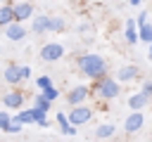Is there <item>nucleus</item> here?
I'll list each match as a JSON object with an SVG mask.
<instances>
[{
	"instance_id": "nucleus-26",
	"label": "nucleus",
	"mask_w": 152,
	"mask_h": 142,
	"mask_svg": "<svg viewBox=\"0 0 152 142\" xmlns=\"http://www.w3.org/2000/svg\"><path fill=\"white\" fill-rule=\"evenodd\" d=\"M140 92L150 97V95H152V80H145V83H142V90H140Z\"/></svg>"
},
{
	"instance_id": "nucleus-12",
	"label": "nucleus",
	"mask_w": 152,
	"mask_h": 142,
	"mask_svg": "<svg viewBox=\"0 0 152 142\" xmlns=\"http://www.w3.org/2000/svg\"><path fill=\"white\" fill-rule=\"evenodd\" d=\"M5 80H7L10 85H17V83H21L19 64H7V69H5Z\"/></svg>"
},
{
	"instance_id": "nucleus-17",
	"label": "nucleus",
	"mask_w": 152,
	"mask_h": 142,
	"mask_svg": "<svg viewBox=\"0 0 152 142\" xmlns=\"http://www.w3.org/2000/svg\"><path fill=\"white\" fill-rule=\"evenodd\" d=\"M12 123H19V125H24V123H33V109H21V111L12 118Z\"/></svg>"
},
{
	"instance_id": "nucleus-22",
	"label": "nucleus",
	"mask_w": 152,
	"mask_h": 142,
	"mask_svg": "<svg viewBox=\"0 0 152 142\" xmlns=\"http://www.w3.org/2000/svg\"><path fill=\"white\" fill-rule=\"evenodd\" d=\"M36 85H38V92H45L48 88H52V80H50V76H38Z\"/></svg>"
},
{
	"instance_id": "nucleus-9",
	"label": "nucleus",
	"mask_w": 152,
	"mask_h": 142,
	"mask_svg": "<svg viewBox=\"0 0 152 142\" xmlns=\"http://www.w3.org/2000/svg\"><path fill=\"white\" fill-rule=\"evenodd\" d=\"M147 104H150V97L142 95V92H135V95L128 97V106H131V111H140V109L147 106Z\"/></svg>"
},
{
	"instance_id": "nucleus-19",
	"label": "nucleus",
	"mask_w": 152,
	"mask_h": 142,
	"mask_svg": "<svg viewBox=\"0 0 152 142\" xmlns=\"http://www.w3.org/2000/svg\"><path fill=\"white\" fill-rule=\"evenodd\" d=\"M33 33H45L48 31V17H43V14H38L36 19H33Z\"/></svg>"
},
{
	"instance_id": "nucleus-32",
	"label": "nucleus",
	"mask_w": 152,
	"mask_h": 142,
	"mask_svg": "<svg viewBox=\"0 0 152 142\" xmlns=\"http://www.w3.org/2000/svg\"><path fill=\"white\" fill-rule=\"evenodd\" d=\"M150 57H152V54H150Z\"/></svg>"
},
{
	"instance_id": "nucleus-10",
	"label": "nucleus",
	"mask_w": 152,
	"mask_h": 142,
	"mask_svg": "<svg viewBox=\"0 0 152 142\" xmlns=\"http://www.w3.org/2000/svg\"><path fill=\"white\" fill-rule=\"evenodd\" d=\"M135 76H138V66H133V64H128V66H121V69L116 71V80H119V83L133 80Z\"/></svg>"
},
{
	"instance_id": "nucleus-21",
	"label": "nucleus",
	"mask_w": 152,
	"mask_h": 142,
	"mask_svg": "<svg viewBox=\"0 0 152 142\" xmlns=\"http://www.w3.org/2000/svg\"><path fill=\"white\" fill-rule=\"evenodd\" d=\"M33 109H38V111L48 114V109H50V102H48V99H45V97L38 92V95H36V106H33Z\"/></svg>"
},
{
	"instance_id": "nucleus-6",
	"label": "nucleus",
	"mask_w": 152,
	"mask_h": 142,
	"mask_svg": "<svg viewBox=\"0 0 152 142\" xmlns=\"http://www.w3.org/2000/svg\"><path fill=\"white\" fill-rule=\"evenodd\" d=\"M88 92H90V90H88L86 85H76V88H71V90H69L66 102H69L71 106H81V104L88 99Z\"/></svg>"
},
{
	"instance_id": "nucleus-25",
	"label": "nucleus",
	"mask_w": 152,
	"mask_h": 142,
	"mask_svg": "<svg viewBox=\"0 0 152 142\" xmlns=\"http://www.w3.org/2000/svg\"><path fill=\"white\" fill-rule=\"evenodd\" d=\"M142 24H147V12L142 9L140 14H138V19H135V26H142Z\"/></svg>"
},
{
	"instance_id": "nucleus-29",
	"label": "nucleus",
	"mask_w": 152,
	"mask_h": 142,
	"mask_svg": "<svg viewBox=\"0 0 152 142\" xmlns=\"http://www.w3.org/2000/svg\"><path fill=\"white\" fill-rule=\"evenodd\" d=\"M128 2H131V7H138L140 5V0H128Z\"/></svg>"
},
{
	"instance_id": "nucleus-28",
	"label": "nucleus",
	"mask_w": 152,
	"mask_h": 142,
	"mask_svg": "<svg viewBox=\"0 0 152 142\" xmlns=\"http://www.w3.org/2000/svg\"><path fill=\"white\" fill-rule=\"evenodd\" d=\"M19 73H21V80H26V78L31 76V69H28V66H19Z\"/></svg>"
},
{
	"instance_id": "nucleus-4",
	"label": "nucleus",
	"mask_w": 152,
	"mask_h": 142,
	"mask_svg": "<svg viewBox=\"0 0 152 142\" xmlns=\"http://www.w3.org/2000/svg\"><path fill=\"white\" fill-rule=\"evenodd\" d=\"M64 54V45L62 43H45L40 47V59L43 62H57Z\"/></svg>"
},
{
	"instance_id": "nucleus-1",
	"label": "nucleus",
	"mask_w": 152,
	"mask_h": 142,
	"mask_svg": "<svg viewBox=\"0 0 152 142\" xmlns=\"http://www.w3.org/2000/svg\"><path fill=\"white\" fill-rule=\"evenodd\" d=\"M76 64H78L81 73L88 76L90 80H100V78L107 76V64H104V59L100 54H81L76 59Z\"/></svg>"
},
{
	"instance_id": "nucleus-13",
	"label": "nucleus",
	"mask_w": 152,
	"mask_h": 142,
	"mask_svg": "<svg viewBox=\"0 0 152 142\" xmlns=\"http://www.w3.org/2000/svg\"><path fill=\"white\" fill-rule=\"evenodd\" d=\"M57 125H59L62 135H76V128H74V125H69L66 114H62V111H57Z\"/></svg>"
},
{
	"instance_id": "nucleus-31",
	"label": "nucleus",
	"mask_w": 152,
	"mask_h": 142,
	"mask_svg": "<svg viewBox=\"0 0 152 142\" xmlns=\"http://www.w3.org/2000/svg\"><path fill=\"white\" fill-rule=\"evenodd\" d=\"M150 54H152V43H150Z\"/></svg>"
},
{
	"instance_id": "nucleus-30",
	"label": "nucleus",
	"mask_w": 152,
	"mask_h": 142,
	"mask_svg": "<svg viewBox=\"0 0 152 142\" xmlns=\"http://www.w3.org/2000/svg\"><path fill=\"white\" fill-rule=\"evenodd\" d=\"M0 2H2V5H7V0H0Z\"/></svg>"
},
{
	"instance_id": "nucleus-27",
	"label": "nucleus",
	"mask_w": 152,
	"mask_h": 142,
	"mask_svg": "<svg viewBox=\"0 0 152 142\" xmlns=\"http://www.w3.org/2000/svg\"><path fill=\"white\" fill-rule=\"evenodd\" d=\"M5 133H12V135H14V133H21V125H19V123H10Z\"/></svg>"
},
{
	"instance_id": "nucleus-16",
	"label": "nucleus",
	"mask_w": 152,
	"mask_h": 142,
	"mask_svg": "<svg viewBox=\"0 0 152 142\" xmlns=\"http://www.w3.org/2000/svg\"><path fill=\"white\" fill-rule=\"evenodd\" d=\"M10 24H14L12 5H0V26H10Z\"/></svg>"
},
{
	"instance_id": "nucleus-11",
	"label": "nucleus",
	"mask_w": 152,
	"mask_h": 142,
	"mask_svg": "<svg viewBox=\"0 0 152 142\" xmlns=\"http://www.w3.org/2000/svg\"><path fill=\"white\" fill-rule=\"evenodd\" d=\"M5 36H7L10 40H21V38L26 36V28H24L21 24H10V26H5Z\"/></svg>"
},
{
	"instance_id": "nucleus-2",
	"label": "nucleus",
	"mask_w": 152,
	"mask_h": 142,
	"mask_svg": "<svg viewBox=\"0 0 152 142\" xmlns=\"http://www.w3.org/2000/svg\"><path fill=\"white\" fill-rule=\"evenodd\" d=\"M93 90L97 92V97H102V99H114V97H119V92H121V85L114 80V78H100V80H95L93 83Z\"/></svg>"
},
{
	"instance_id": "nucleus-14",
	"label": "nucleus",
	"mask_w": 152,
	"mask_h": 142,
	"mask_svg": "<svg viewBox=\"0 0 152 142\" xmlns=\"http://www.w3.org/2000/svg\"><path fill=\"white\" fill-rule=\"evenodd\" d=\"M126 40L131 45L138 43V26H135V19H126Z\"/></svg>"
},
{
	"instance_id": "nucleus-5",
	"label": "nucleus",
	"mask_w": 152,
	"mask_h": 142,
	"mask_svg": "<svg viewBox=\"0 0 152 142\" xmlns=\"http://www.w3.org/2000/svg\"><path fill=\"white\" fill-rule=\"evenodd\" d=\"M12 17H14V24H24L26 19L33 17V5L31 2H17V5H12Z\"/></svg>"
},
{
	"instance_id": "nucleus-23",
	"label": "nucleus",
	"mask_w": 152,
	"mask_h": 142,
	"mask_svg": "<svg viewBox=\"0 0 152 142\" xmlns=\"http://www.w3.org/2000/svg\"><path fill=\"white\" fill-rule=\"evenodd\" d=\"M40 95H43V97H45V99H48V102H55V99H57V95H59V92H57V88H55V85H52V88H48V90H45V92H40Z\"/></svg>"
},
{
	"instance_id": "nucleus-7",
	"label": "nucleus",
	"mask_w": 152,
	"mask_h": 142,
	"mask_svg": "<svg viewBox=\"0 0 152 142\" xmlns=\"http://www.w3.org/2000/svg\"><path fill=\"white\" fill-rule=\"evenodd\" d=\"M2 104H5V109H21L24 95H21L19 90H10V92L2 97Z\"/></svg>"
},
{
	"instance_id": "nucleus-24",
	"label": "nucleus",
	"mask_w": 152,
	"mask_h": 142,
	"mask_svg": "<svg viewBox=\"0 0 152 142\" xmlns=\"http://www.w3.org/2000/svg\"><path fill=\"white\" fill-rule=\"evenodd\" d=\"M12 123V116L7 111H0V130H7V125Z\"/></svg>"
},
{
	"instance_id": "nucleus-8",
	"label": "nucleus",
	"mask_w": 152,
	"mask_h": 142,
	"mask_svg": "<svg viewBox=\"0 0 152 142\" xmlns=\"http://www.w3.org/2000/svg\"><path fill=\"white\" fill-rule=\"evenodd\" d=\"M142 123H145V116H142L140 111H131V116L126 118L124 128H126V133H138V130L142 128Z\"/></svg>"
},
{
	"instance_id": "nucleus-3",
	"label": "nucleus",
	"mask_w": 152,
	"mask_h": 142,
	"mask_svg": "<svg viewBox=\"0 0 152 142\" xmlns=\"http://www.w3.org/2000/svg\"><path fill=\"white\" fill-rule=\"evenodd\" d=\"M90 118H93V109H90V106H86V104H81V106H74V109H71V114L66 116L69 125H74V128H78V125L88 123Z\"/></svg>"
},
{
	"instance_id": "nucleus-15",
	"label": "nucleus",
	"mask_w": 152,
	"mask_h": 142,
	"mask_svg": "<svg viewBox=\"0 0 152 142\" xmlns=\"http://www.w3.org/2000/svg\"><path fill=\"white\" fill-rule=\"evenodd\" d=\"M114 130H116V128H114V123H102V125H97V128H95V137H97V140L112 137V135H114Z\"/></svg>"
},
{
	"instance_id": "nucleus-20",
	"label": "nucleus",
	"mask_w": 152,
	"mask_h": 142,
	"mask_svg": "<svg viewBox=\"0 0 152 142\" xmlns=\"http://www.w3.org/2000/svg\"><path fill=\"white\" fill-rule=\"evenodd\" d=\"M48 31H52V33L64 31V19L62 17H48Z\"/></svg>"
},
{
	"instance_id": "nucleus-18",
	"label": "nucleus",
	"mask_w": 152,
	"mask_h": 142,
	"mask_svg": "<svg viewBox=\"0 0 152 142\" xmlns=\"http://www.w3.org/2000/svg\"><path fill=\"white\" fill-rule=\"evenodd\" d=\"M138 40H142V43H152V24H142V26H138Z\"/></svg>"
}]
</instances>
